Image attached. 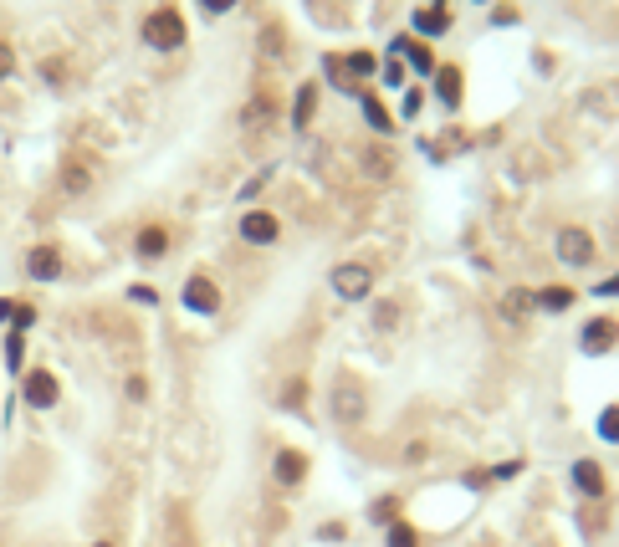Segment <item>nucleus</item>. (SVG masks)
I'll return each instance as SVG.
<instances>
[{
  "label": "nucleus",
  "mask_w": 619,
  "mask_h": 547,
  "mask_svg": "<svg viewBox=\"0 0 619 547\" xmlns=\"http://www.w3.org/2000/svg\"><path fill=\"white\" fill-rule=\"evenodd\" d=\"M139 41H144L149 52H180L185 41H190V26H185V16L174 11V6H154L139 21Z\"/></svg>",
  "instance_id": "f257e3e1"
},
{
  "label": "nucleus",
  "mask_w": 619,
  "mask_h": 547,
  "mask_svg": "<svg viewBox=\"0 0 619 547\" xmlns=\"http://www.w3.org/2000/svg\"><path fill=\"white\" fill-rule=\"evenodd\" d=\"M93 185H98V164L87 159V154H77V149H72V154L62 159V169H57V190L77 200V195H87Z\"/></svg>",
  "instance_id": "f03ea898"
},
{
  "label": "nucleus",
  "mask_w": 619,
  "mask_h": 547,
  "mask_svg": "<svg viewBox=\"0 0 619 547\" xmlns=\"http://www.w3.org/2000/svg\"><path fill=\"white\" fill-rule=\"evenodd\" d=\"M333 292L343 297V302H364L369 292H374V271L364 266V261H343V266H333Z\"/></svg>",
  "instance_id": "7ed1b4c3"
},
{
  "label": "nucleus",
  "mask_w": 619,
  "mask_h": 547,
  "mask_svg": "<svg viewBox=\"0 0 619 547\" xmlns=\"http://www.w3.org/2000/svg\"><path fill=\"white\" fill-rule=\"evenodd\" d=\"M553 251H558V261L563 266H594V236L584 231V225H563L558 231V241H553Z\"/></svg>",
  "instance_id": "20e7f679"
},
{
  "label": "nucleus",
  "mask_w": 619,
  "mask_h": 547,
  "mask_svg": "<svg viewBox=\"0 0 619 547\" xmlns=\"http://www.w3.org/2000/svg\"><path fill=\"white\" fill-rule=\"evenodd\" d=\"M277 113H282V103H277V93H251L246 103H241V133H267L272 123H277Z\"/></svg>",
  "instance_id": "39448f33"
},
{
  "label": "nucleus",
  "mask_w": 619,
  "mask_h": 547,
  "mask_svg": "<svg viewBox=\"0 0 619 547\" xmlns=\"http://www.w3.org/2000/svg\"><path fill=\"white\" fill-rule=\"evenodd\" d=\"M236 231H241L246 246H277V241H282V220H277L272 210H246Z\"/></svg>",
  "instance_id": "423d86ee"
},
{
  "label": "nucleus",
  "mask_w": 619,
  "mask_h": 547,
  "mask_svg": "<svg viewBox=\"0 0 619 547\" xmlns=\"http://www.w3.org/2000/svg\"><path fill=\"white\" fill-rule=\"evenodd\" d=\"M328 404H333V420H338V425H364V415H369L364 389H359V384H348V379L333 384V399H328Z\"/></svg>",
  "instance_id": "0eeeda50"
},
{
  "label": "nucleus",
  "mask_w": 619,
  "mask_h": 547,
  "mask_svg": "<svg viewBox=\"0 0 619 547\" xmlns=\"http://www.w3.org/2000/svg\"><path fill=\"white\" fill-rule=\"evenodd\" d=\"M21 399H26L31 409H57V399H62L57 374H52V369H31V374L21 379Z\"/></svg>",
  "instance_id": "6e6552de"
},
{
  "label": "nucleus",
  "mask_w": 619,
  "mask_h": 547,
  "mask_svg": "<svg viewBox=\"0 0 619 547\" xmlns=\"http://www.w3.org/2000/svg\"><path fill=\"white\" fill-rule=\"evenodd\" d=\"M568 481H573V491H579L584 501H604V496H609V476H604L599 461H589V455L568 466Z\"/></svg>",
  "instance_id": "1a4fd4ad"
},
{
  "label": "nucleus",
  "mask_w": 619,
  "mask_h": 547,
  "mask_svg": "<svg viewBox=\"0 0 619 547\" xmlns=\"http://www.w3.org/2000/svg\"><path fill=\"white\" fill-rule=\"evenodd\" d=\"M180 302H185L195 317H215V312H220V287H215V277L195 271V277L185 282V292H180Z\"/></svg>",
  "instance_id": "9d476101"
},
{
  "label": "nucleus",
  "mask_w": 619,
  "mask_h": 547,
  "mask_svg": "<svg viewBox=\"0 0 619 547\" xmlns=\"http://www.w3.org/2000/svg\"><path fill=\"white\" fill-rule=\"evenodd\" d=\"M430 82H435L440 108H446V113H461V98H466V72H461L456 62H446V67H435V72H430Z\"/></svg>",
  "instance_id": "9b49d317"
},
{
  "label": "nucleus",
  "mask_w": 619,
  "mask_h": 547,
  "mask_svg": "<svg viewBox=\"0 0 619 547\" xmlns=\"http://www.w3.org/2000/svg\"><path fill=\"white\" fill-rule=\"evenodd\" d=\"M614 343H619V323H614V317H589V323L579 328V348H584L589 358L609 353Z\"/></svg>",
  "instance_id": "f8f14e48"
},
{
  "label": "nucleus",
  "mask_w": 619,
  "mask_h": 547,
  "mask_svg": "<svg viewBox=\"0 0 619 547\" xmlns=\"http://www.w3.org/2000/svg\"><path fill=\"white\" fill-rule=\"evenodd\" d=\"M272 481H277V486H287V491H297V486L307 481V455H302V450H292V445H282V450L272 455Z\"/></svg>",
  "instance_id": "ddd939ff"
},
{
  "label": "nucleus",
  "mask_w": 619,
  "mask_h": 547,
  "mask_svg": "<svg viewBox=\"0 0 619 547\" xmlns=\"http://www.w3.org/2000/svg\"><path fill=\"white\" fill-rule=\"evenodd\" d=\"M26 277L31 282H57L62 277V246H52V241L47 246H31L26 251Z\"/></svg>",
  "instance_id": "4468645a"
},
{
  "label": "nucleus",
  "mask_w": 619,
  "mask_h": 547,
  "mask_svg": "<svg viewBox=\"0 0 619 547\" xmlns=\"http://www.w3.org/2000/svg\"><path fill=\"white\" fill-rule=\"evenodd\" d=\"M169 246H174V236H169V225H144V231L134 236V256H139L144 266H154V261H164V256H169Z\"/></svg>",
  "instance_id": "2eb2a0df"
},
{
  "label": "nucleus",
  "mask_w": 619,
  "mask_h": 547,
  "mask_svg": "<svg viewBox=\"0 0 619 547\" xmlns=\"http://www.w3.org/2000/svg\"><path fill=\"white\" fill-rule=\"evenodd\" d=\"M256 52L267 57V62H282V57L292 52V41H287V26H282V21H267V26H261V31H256Z\"/></svg>",
  "instance_id": "dca6fc26"
},
{
  "label": "nucleus",
  "mask_w": 619,
  "mask_h": 547,
  "mask_svg": "<svg viewBox=\"0 0 619 547\" xmlns=\"http://www.w3.org/2000/svg\"><path fill=\"white\" fill-rule=\"evenodd\" d=\"M359 169H364V179H389V174H394V149H389L384 139H379V144H364Z\"/></svg>",
  "instance_id": "f3484780"
},
{
  "label": "nucleus",
  "mask_w": 619,
  "mask_h": 547,
  "mask_svg": "<svg viewBox=\"0 0 619 547\" xmlns=\"http://www.w3.org/2000/svg\"><path fill=\"white\" fill-rule=\"evenodd\" d=\"M313 118H318V82H302L297 98H292V128L307 133V128H313Z\"/></svg>",
  "instance_id": "a211bd4d"
},
{
  "label": "nucleus",
  "mask_w": 619,
  "mask_h": 547,
  "mask_svg": "<svg viewBox=\"0 0 619 547\" xmlns=\"http://www.w3.org/2000/svg\"><path fill=\"white\" fill-rule=\"evenodd\" d=\"M359 108H364V123L379 133V139H389V133H394V113H389L374 93H359Z\"/></svg>",
  "instance_id": "6ab92c4d"
},
{
  "label": "nucleus",
  "mask_w": 619,
  "mask_h": 547,
  "mask_svg": "<svg viewBox=\"0 0 619 547\" xmlns=\"http://www.w3.org/2000/svg\"><path fill=\"white\" fill-rule=\"evenodd\" d=\"M410 26H415L420 36H446V31H451V11H435V6H420V11L410 16Z\"/></svg>",
  "instance_id": "aec40b11"
},
{
  "label": "nucleus",
  "mask_w": 619,
  "mask_h": 547,
  "mask_svg": "<svg viewBox=\"0 0 619 547\" xmlns=\"http://www.w3.org/2000/svg\"><path fill=\"white\" fill-rule=\"evenodd\" d=\"M400 62H410L420 77H430V72L440 67V62L430 57V47H420V41H410V36H405V47H400Z\"/></svg>",
  "instance_id": "412c9836"
},
{
  "label": "nucleus",
  "mask_w": 619,
  "mask_h": 547,
  "mask_svg": "<svg viewBox=\"0 0 619 547\" xmlns=\"http://www.w3.org/2000/svg\"><path fill=\"white\" fill-rule=\"evenodd\" d=\"M533 302L543 312H568L573 307V287H543V292H533Z\"/></svg>",
  "instance_id": "4be33fe9"
},
{
  "label": "nucleus",
  "mask_w": 619,
  "mask_h": 547,
  "mask_svg": "<svg viewBox=\"0 0 619 547\" xmlns=\"http://www.w3.org/2000/svg\"><path fill=\"white\" fill-rule=\"evenodd\" d=\"M369 522L389 527V522H400V496H379L374 507H369Z\"/></svg>",
  "instance_id": "5701e85b"
},
{
  "label": "nucleus",
  "mask_w": 619,
  "mask_h": 547,
  "mask_svg": "<svg viewBox=\"0 0 619 547\" xmlns=\"http://www.w3.org/2000/svg\"><path fill=\"white\" fill-rule=\"evenodd\" d=\"M533 307H538V302H533V292H522V287H512V292L502 297V312H507V317H527Z\"/></svg>",
  "instance_id": "b1692460"
},
{
  "label": "nucleus",
  "mask_w": 619,
  "mask_h": 547,
  "mask_svg": "<svg viewBox=\"0 0 619 547\" xmlns=\"http://www.w3.org/2000/svg\"><path fill=\"white\" fill-rule=\"evenodd\" d=\"M374 328H379V333L400 328V302H374Z\"/></svg>",
  "instance_id": "393cba45"
},
{
  "label": "nucleus",
  "mask_w": 619,
  "mask_h": 547,
  "mask_svg": "<svg viewBox=\"0 0 619 547\" xmlns=\"http://www.w3.org/2000/svg\"><path fill=\"white\" fill-rule=\"evenodd\" d=\"M384 542H389V547H420V532L400 517V522H389V537H384Z\"/></svg>",
  "instance_id": "a878e982"
},
{
  "label": "nucleus",
  "mask_w": 619,
  "mask_h": 547,
  "mask_svg": "<svg viewBox=\"0 0 619 547\" xmlns=\"http://www.w3.org/2000/svg\"><path fill=\"white\" fill-rule=\"evenodd\" d=\"M21 363H26V333H6V369L21 374Z\"/></svg>",
  "instance_id": "bb28decb"
},
{
  "label": "nucleus",
  "mask_w": 619,
  "mask_h": 547,
  "mask_svg": "<svg viewBox=\"0 0 619 547\" xmlns=\"http://www.w3.org/2000/svg\"><path fill=\"white\" fill-rule=\"evenodd\" d=\"M405 77H410V72H405L400 57H389V62L379 67V82H384V87H400V93H405Z\"/></svg>",
  "instance_id": "cd10ccee"
},
{
  "label": "nucleus",
  "mask_w": 619,
  "mask_h": 547,
  "mask_svg": "<svg viewBox=\"0 0 619 547\" xmlns=\"http://www.w3.org/2000/svg\"><path fill=\"white\" fill-rule=\"evenodd\" d=\"M599 440H609V445H619V404H609L604 415H599Z\"/></svg>",
  "instance_id": "c85d7f7f"
},
{
  "label": "nucleus",
  "mask_w": 619,
  "mask_h": 547,
  "mask_svg": "<svg viewBox=\"0 0 619 547\" xmlns=\"http://www.w3.org/2000/svg\"><path fill=\"white\" fill-rule=\"evenodd\" d=\"M420 103H425L420 87H405V93H400V118H405V123H410V118H420Z\"/></svg>",
  "instance_id": "c756f323"
},
{
  "label": "nucleus",
  "mask_w": 619,
  "mask_h": 547,
  "mask_svg": "<svg viewBox=\"0 0 619 547\" xmlns=\"http://www.w3.org/2000/svg\"><path fill=\"white\" fill-rule=\"evenodd\" d=\"M26 328H36V307H31V302H16V312H11V333H26Z\"/></svg>",
  "instance_id": "7c9ffc66"
},
{
  "label": "nucleus",
  "mask_w": 619,
  "mask_h": 547,
  "mask_svg": "<svg viewBox=\"0 0 619 547\" xmlns=\"http://www.w3.org/2000/svg\"><path fill=\"white\" fill-rule=\"evenodd\" d=\"M282 404H287V409H302V404H307V379H287Z\"/></svg>",
  "instance_id": "2f4dec72"
},
{
  "label": "nucleus",
  "mask_w": 619,
  "mask_h": 547,
  "mask_svg": "<svg viewBox=\"0 0 619 547\" xmlns=\"http://www.w3.org/2000/svg\"><path fill=\"white\" fill-rule=\"evenodd\" d=\"M272 174H277V169H272V164H267V169H261V174H256V179H246V190H241V200H256V195H261V190H267V179H272Z\"/></svg>",
  "instance_id": "473e14b6"
},
{
  "label": "nucleus",
  "mask_w": 619,
  "mask_h": 547,
  "mask_svg": "<svg viewBox=\"0 0 619 547\" xmlns=\"http://www.w3.org/2000/svg\"><path fill=\"white\" fill-rule=\"evenodd\" d=\"M195 6H200L205 16H231V11L241 6V0H195Z\"/></svg>",
  "instance_id": "72a5a7b5"
},
{
  "label": "nucleus",
  "mask_w": 619,
  "mask_h": 547,
  "mask_svg": "<svg viewBox=\"0 0 619 547\" xmlns=\"http://www.w3.org/2000/svg\"><path fill=\"white\" fill-rule=\"evenodd\" d=\"M6 77H16V47H11V41H0V82H6Z\"/></svg>",
  "instance_id": "f704fd0d"
},
{
  "label": "nucleus",
  "mask_w": 619,
  "mask_h": 547,
  "mask_svg": "<svg viewBox=\"0 0 619 547\" xmlns=\"http://www.w3.org/2000/svg\"><path fill=\"white\" fill-rule=\"evenodd\" d=\"M128 302H139V307H154V302H159V292H154V287H128Z\"/></svg>",
  "instance_id": "c9c22d12"
},
{
  "label": "nucleus",
  "mask_w": 619,
  "mask_h": 547,
  "mask_svg": "<svg viewBox=\"0 0 619 547\" xmlns=\"http://www.w3.org/2000/svg\"><path fill=\"white\" fill-rule=\"evenodd\" d=\"M128 399H149V384H144V374H134V379H128Z\"/></svg>",
  "instance_id": "e433bc0d"
},
{
  "label": "nucleus",
  "mask_w": 619,
  "mask_h": 547,
  "mask_svg": "<svg viewBox=\"0 0 619 547\" xmlns=\"http://www.w3.org/2000/svg\"><path fill=\"white\" fill-rule=\"evenodd\" d=\"M594 297H619V277H609V282H599V287H594Z\"/></svg>",
  "instance_id": "4c0bfd02"
},
{
  "label": "nucleus",
  "mask_w": 619,
  "mask_h": 547,
  "mask_svg": "<svg viewBox=\"0 0 619 547\" xmlns=\"http://www.w3.org/2000/svg\"><path fill=\"white\" fill-rule=\"evenodd\" d=\"M11 312H16V302H11V297H0V323H11Z\"/></svg>",
  "instance_id": "58836bf2"
},
{
  "label": "nucleus",
  "mask_w": 619,
  "mask_h": 547,
  "mask_svg": "<svg viewBox=\"0 0 619 547\" xmlns=\"http://www.w3.org/2000/svg\"><path fill=\"white\" fill-rule=\"evenodd\" d=\"M93 547H118V542H93Z\"/></svg>",
  "instance_id": "ea45409f"
},
{
  "label": "nucleus",
  "mask_w": 619,
  "mask_h": 547,
  "mask_svg": "<svg viewBox=\"0 0 619 547\" xmlns=\"http://www.w3.org/2000/svg\"><path fill=\"white\" fill-rule=\"evenodd\" d=\"M476 6H486V0H476Z\"/></svg>",
  "instance_id": "a19ab883"
},
{
  "label": "nucleus",
  "mask_w": 619,
  "mask_h": 547,
  "mask_svg": "<svg viewBox=\"0 0 619 547\" xmlns=\"http://www.w3.org/2000/svg\"><path fill=\"white\" fill-rule=\"evenodd\" d=\"M481 547H492V542H481Z\"/></svg>",
  "instance_id": "79ce46f5"
}]
</instances>
